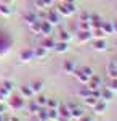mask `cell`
Wrapping results in <instances>:
<instances>
[{"mask_svg":"<svg viewBox=\"0 0 117 121\" xmlns=\"http://www.w3.org/2000/svg\"><path fill=\"white\" fill-rule=\"evenodd\" d=\"M114 29H116V31H117V23H116V24H114Z\"/></svg>","mask_w":117,"mask_h":121,"instance_id":"33","label":"cell"},{"mask_svg":"<svg viewBox=\"0 0 117 121\" xmlns=\"http://www.w3.org/2000/svg\"><path fill=\"white\" fill-rule=\"evenodd\" d=\"M26 21L29 23V24H32V23H35V21H37L35 15H32V13H31V15H26Z\"/></svg>","mask_w":117,"mask_h":121,"instance_id":"22","label":"cell"},{"mask_svg":"<svg viewBox=\"0 0 117 121\" xmlns=\"http://www.w3.org/2000/svg\"><path fill=\"white\" fill-rule=\"evenodd\" d=\"M71 116H74V118H82V116H83V112L79 110V108H74L72 113H71Z\"/></svg>","mask_w":117,"mask_h":121,"instance_id":"17","label":"cell"},{"mask_svg":"<svg viewBox=\"0 0 117 121\" xmlns=\"http://www.w3.org/2000/svg\"><path fill=\"white\" fill-rule=\"evenodd\" d=\"M55 50L56 52H59V53H63L67 50V44L66 42H59V44H55Z\"/></svg>","mask_w":117,"mask_h":121,"instance_id":"8","label":"cell"},{"mask_svg":"<svg viewBox=\"0 0 117 121\" xmlns=\"http://www.w3.org/2000/svg\"><path fill=\"white\" fill-rule=\"evenodd\" d=\"M10 105H11V108H13V110H19V108H23V107H24V100H23L21 97H13V99H11V102H10Z\"/></svg>","mask_w":117,"mask_h":121,"instance_id":"2","label":"cell"},{"mask_svg":"<svg viewBox=\"0 0 117 121\" xmlns=\"http://www.w3.org/2000/svg\"><path fill=\"white\" fill-rule=\"evenodd\" d=\"M90 37H91V32H88V31H82L80 34H79V39H80L82 42H87Z\"/></svg>","mask_w":117,"mask_h":121,"instance_id":"12","label":"cell"},{"mask_svg":"<svg viewBox=\"0 0 117 121\" xmlns=\"http://www.w3.org/2000/svg\"><path fill=\"white\" fill-rule=\"evenodd\" d=\"M5 110H7V107L3 105V102H0V115H3V113H5Z\"/></svg>","mask_w":117,"mask_h":121,"instance_id":"27","label":"cell"},{"mask_svg":"<svg viewBox=\"0 0 117 121\" xmlns=\"http://www.w3.org/2000/svg\"><path fill=\"white\" fill-rule=\"evenodd\" d=\"M39 110H40V108H39V105H37L35 102H32L29 105V112L31 113H39Z\"/></svg>","mask_w":117,"mask_h":121,"instance_id":"19","label":"cell"},{"mask_svg":"<svg viewBox=\"0 0 117 121\" xmlns=\"http://www.w3.org/2000/svg\"><path fill=\"white\" fill-rule=\"evenodd\" d=\"M48 23H50V24H58V23H59V16H58V13L50 11V13H48Z\"/></svg>","mask_w":117,"mask_h":121,"instance_id":"5","label":"cell"},{"mask_svg":"<svg viewBox=\"0 0 117 121\" xmlns=\"http://www.w3.org/2000/svg\"><path fill=\"white\" fill-rule=\"evenodd\" d=\"M32 58H34V50L26 48V50L21 52V60H23V61H31Z\"/></svg>","mask_w":117,"mask_h":121,"instance_id":"3","label":"cell"},{"mask_svg":"<svg viewBox=\"0 0 117 121\" xmlns=\"http://www.w3.org/2000/svg\"><path fill=\"white\" fill-rule=\"evenodd\" d=\"M48 118H58V112H56V110H53V108H51V110H50V112H48Z\"/></svg>","mask_w":117,"mask_h":121,"instance_id":"25","label":"cell"},{"mask_svg":"<svg viewBox=\"0 0 117 121\" xmlns=\"http://www.w3.org/2000/svg\"><path fill=\"white\" fill-rule=\"evenodd\" d=\"M64 69L69 71V73H74V63L72 61H64Z\"/></svg>","mask_w":117,"mask_h":121,"instance_id":"16","label":"cell"},{"mask_svg":"<svg viewBox=\"0 0 117 121\" xmlns=\"http://www.w3.org/2000/svg\"><path fill=\"white\" fill-rule=\"evenodd\" d=\"M103 34H104V32H103V29H96V31H95V36H96V37H101Z\"/></svg>","mask_w":117,"mask_h":121,"instance_id":"26","label":"cell"},{"mask_svg":"<svg viewBox=\"0 0 117 121\" xmlns=\"http://www.w3.org/2000/svg\"><path fill=\"white\" fill-rule=\"evenodd\" d=\"M58 11L69 16V15H72V13L75 11V7H74V3H64V5H61V7L58 8Z\"/></svg>","mask_w":117,"mask_h":121,"instance_id":"1","label":"cell"},{"mask_svg":"<svg viewBox=\"0 0 117 121\" xmlns=\"http://www.w3.org/2000/svg\"><path fill=\"white\" fill-rule=\"evenodd\" d=\"M39 120L40 121H48V112H43V110H39Z\"/></svg>","mask_w":117,"mask_h":121,"instance_id":"15","label":"cell"},{"mask_svg":"<svg viewBox=\"0 0 117 121\" xmlns=\"http://www.w3.org/2000/svg\"><path fill=\"white\" fill-rule=\"evenodd\" d=\"M111 87H112V89H117V79L112 81V86H111Z\"/></svg>","mask_w":117,"mask_h":121,"instance_id":"30","label":"cell"},{"mask_svg":"<svg viewBox=\"0 0 117 121\" xmlns=\"http://www.w3.org/2000/svg\"><path fill=\"white\" fill-rule=\"evenodd\" d=\"M103 95H104V97H108V99H111V97H112V92H111V91H104Z\"/></svg>","mask_w":117,"mask_h":121,"instance_id":"28","label":"cell"},{"mask_svg":"<svg viewBox=\"0 0 117 121\" xmlns=\"http://www.w3.org/2000/svg\"><path fill=\"white\" fill-rule=\"evenodd\" d=\"M66 3H74V0H64Z\"/></svg>","mask_w":117,"mask_h":121,"instance_id":"31","label":"cell"},{"mask_svg":"<svg viewBox=\"0 0 117 121\" xmlns=\"http://www.w3.org/2000/svg\"><path fill=\"white\" fill-rule=\"evenodd\" d=\"M35 103L39 105V107H40V105H47V99L43 97V95H39L37 100H35Z\"/></svg>","mask_w":117,"mask_h":121,"instance_id":"20","label":"cell"},{"mask_svg":"<svg viewBox=\"0 0 117 121\" xmlns=\"http://www.w3.org/2000/svg\"><path fill=\"white\" fill-rule=\"evenodd\" d=\"M95 48H96V50H104V48H106V42H104V40H98V42L95 44Z\"/></svg>","mask_w":117,"mask_h":121,"instance_id":"18","label":"cell"},{"mask_svg":"<svg viewBox=\"0 0 117 121\" xmlns=\"http://www.w3.org/2000/svg\"><path fill=\"white\" fill-rule=\"evenodd\" d=\"M42 87H43V84L40 82V81H35V82H32V86H31L32 92H40V91H42Z\"/></svg>","mask_w":117,"mask_h":121,"instance_id":"10","label":"cell"},{"mask_svg":"<svg viewBox=\"0 0 117 121\" xmlns=\"http://www.w3.org/2000/svg\"><path fill=\"white\" fill-rule=\"evenodd\" d=\"M96 110H98V113H101L103 110H104V105H103V103H101V105H98V107H96Z\"/></svg>","mask_w":117,"mask_h":121,"instance_id":"29","label":"cell"},{"mask_svg":"<svg viewBox=\"0 0 117 121\" xmlns=\"http://www.w3.org/2000/svg\"><path fill=\"white\" fill-rule=\"evenodd\" d=\"M101 28H103L104 32H106V31H108L109 34H112V32H114V24H112V23H103V24H101Z\"/></svg>","mask_w":117,"mask_h":121,"instance_id":"9","label":"cell"},{"mask_svg":"<svg viewBox=\"0 0 117 121\" xmlns=\"http://www.w3.org/2000/svg\"><path fill=\"white\" fill-rule=\"evenodd\" d=\"M47 103H48L50 108H56L58 107V100H47Z\"/></svg>","mask_w":117,"mask_h":121,"instance_id":"24","label":"cell"},{"mask_svg":"<svg viewBox=\"0 0 117 121\" xmlns=\"http://www.w3.org/2000/svg\"><path fill=\"white\" fill-rule=\"evenodd\" d=\"M2 87H3L5 91H8V92L11 94V91H13V82H11V81H3Z\"/></svg>","mask_w":117,"mask_h":121,"instance_id":"14","label":"cell"},{"mask_svg":"<svg viewBox=\"0 0 117 121\" xmlns=\"http://www.w3.org/2000/svg\"><path fill=\"white\" fill-rule=\"evenodd\" d=\"M10 2H11V0H3V3H7V5H8Z\"/></svg>","mask_w":117,"mask_h":121,"instance_id":"32","label":"cell"},{"mask_svg":"<svg viewBox=\"0 0 117 121\" xmlns=\"http://www.w3.org/2000/svg\"><path fill=\"white\" fill-rule=\"evenodd\" d=\"M0 121H3V116H2V115H0Z\"/></svg>","mask_w":117,"mask_h":121,"instance_id":"34","label":"cell"},{"mask_svg":"<svg viewBox=\"0 0 117 121\" xmlns=\"http://www.w3.org/2000/svg\"><path fill=\"white\" fill-rule=\"evenodd\" d=\"M45 55H47L45 47H39L37 50H34V56H45Z\"/></svg>","mask_w":117,"mask_h":121,"instance_id":"13","label":"cell"},{"mask_svg":"<svg viewBox=\"0 0 117 121\" xmlns=\"http://www.w3.org/2000/svg\"><path fill=\"white\" fill-rule=\"evenodd\" d=\"M31 29H32L34 32H40V21H35V23H32V24H31Z\"/></svg>","mask_w":117,"mask_h":121,"instance_id":"21","label":"cell"},{"mask_svg":"<svg viewBox=\"0 0 117 121\" xmlns=\"http://www.w3.org/2000/svg\"><path fill=\"white\" fill-rule=\"evenodd\" d=\"M42 47H45V48H55V42H53V39H51V37H47L45 40H43Z\"/></svg>","mask_w":117,"mask_h":121,"instance_id":"11","label":"cell"},{"mask_svg":"<svg viewBox=\"0 0 117 121\" xmlns=\"http://www.w3.org/2000/svg\"><path fill=\"white\" fill-rule=\"evenodd\" d=\"M40 32L42 34H50L51 32V24L48 21H40Z\"/></svg>","mask_w":117,"mask_h":121,"instance_id":"4","label":"cell"},{"mask_svg":"<svg viewBox=\"0 0 117 121\" xmlns=\"http://www.w3.org/2000/svg\"><path fill=\"white\" fill-rule=\"evenodd\" d=\"M71 39V36H69V32H66V31H63L61 32V42H66V40H69Z\"/></svg>","mask_w":117,"mask_h":121,"instance_id":"23","label":"cell"},{"mask_svg":"<svg viewBox=\"0 0 117 121\" xmlns=\"http://www.w3.org/2000/svg\"><path fill=\"white\" fill-rule=\"evenodd\" d=\"M0 15H3V16L11 15V10L8 8V5H7V3H0Z\"/></svg>","mask_w":117,"mask_h":121,"instance_id":"7","label":"cell"},{"mask_svg":"<svg viewBox=\"0 0 117 121\" xmlns=\"http://www.w3.org/2000/svg\"><path fill=\"white\" fill-rule=\"evenodd\" d=\"M21 94H23V95H24L26 99H31L34 92H32V89H31L29 86H23V87H21Z\"/></svg>","mask_w":117,"mask_h":121,"instance_id":"6","label":"cell"}]
</instances>
